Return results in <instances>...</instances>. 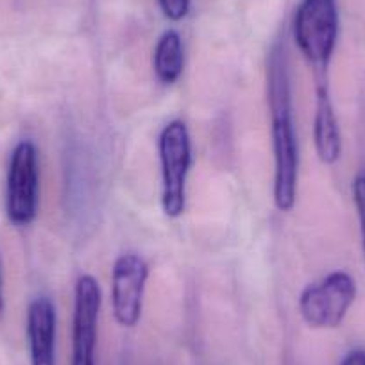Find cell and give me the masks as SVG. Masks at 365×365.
<instances>
[{
    "label": "cell",
    "instance_id": "6da1fadb",
    "mask_svg": "<svg viewBox=\"0 0 365 365\" xmlns=\"http://www.w3.org/2000/svg\"><path fill=\"white\" fill-rule=\"evenodd\" d=\"M267 99L274 150V205L289 213L296 206L299 149L292 118L289 59L283 45H274L267 61Z\"/></svg>",
    "mask_w": 365,
    "mask_h": 365
},
{
    "label": "cell",
    "instance_id": "7a4b0ae2",
    "mask_svg": "<svg viewBox=\"0 0 365 365\" xmlns=\"http://www.w3.org/2000/svg\"><path fill=\"white\" fill-rule=\"evenodd\" d=\"M294 40L314 70L315 79L328 77L329 63L339 40L336 0H301L294 16Z\"/></svg>",
    "mask_w": 365,
    "mask_h": 365
},
{
    "label": "cell",
    "instance_id": "3957f363",
    "mask_svg": "<svg viewBox=\"0 0 365 365\" xmlns=\"http://www.w3.org/2000/svg\"><path fill=\"white\" fill-rule=\"evenodd\" d=\"M161 208L168 219H178L187 208V179L192 167V140L187 124L172 120L161 129Z\"/></svg>",
    "mask_w": 365,
    "mask_h": 365
},
{
    "label": "cell",
    "instance_id": "277c9868",
    "mask_svg": "<svg viewBox=\"0 0 365 365\" xmlns=\"http://www.w3.org/2000/svg\"><path fill=\"white\" fill-rule=\"evenodd\" d=\"M356 299V282L346 270L329 272L301 292L299 314L314 329H335Z\"/></svg>",
    "mask_w": 365,
    "mask_h": 365
},
{
    "label": "cell",
    "instance_id": "5b68a950",
    "mask_svg": "<svg viewBox=\"0 0 365 365\" xmlns=\"http://www.w3.org/2000/svg\"><path fill=\"white\" fill-rule=\"evenodd\" d=\"M38 149L33 142L16 143L11 153L6 188V212L13 226L27 227L38 215Z\"/></svg>",
    "mask_w": 365,
    "mask_h": 365
},
{
    "label": "cell",
    "instance_id": "8992f818",
    "mask_svg": "<svg viewBox=\"0 0 365 365\" xmlns=\"http://www.w3.org/2000/svg\"><path fill=\"white\" fill-rule=\"evenodd\" d=\"M149 265L136 252L115 259L111 272V312L122 328H135L142 319Z\"/></svg>",
    "mask_w": 365,
    "mask_h": 365
},
{
    "label": "cell",
    "instance_id": "52a82bcc",
    "mask_svg": "<svg viewBox=\"0 0 365 365\" xmlns=\"http://www.w3.org/2000/svg\"><path fill=\"white\" fill-rule=\"evenodd\" d=\"M101 287L93 276L83 274L73 289V321H72V364L96 365L97 326L101 314Z\"/></svg>",
    "mask_w": 365,
    "mask_h": 365
},
{
    "label": "cell",
    "instance_id": "ba28073f",
    "mask_svg": "<svg viewBox=\"0 0 365 365\" xmlns=\"http://www.w3.org/2000/svg\"><path fill=\"white\" fill-rule=\"evenodd\" d=\"M27 342L31 365H56V307L47 296L27 307Z\"/></svg>",
    "mask_w": 365,
    "mask_h": 365
},
{
    "label": "cell",
    "instance_id": "9c48e42d",
    "mask_svg": "<svg viewBox=\"0 0 365 365\" xmlns=\"http://www.w3.org/2000/svg\"><path fill=\"white\" fill-rule=\"evenodd\" d=\"M315 117H314V143L319 160L324 165H335L342 154L339 120L329 97L328 77L315 79Z\"/></svg>",
    "mask_w": 365,
    "mask_h": 365
},
{
    "label": "cell",
    "instance_id": "30bf717a",
    "mask_svg": "<svg viewBox=\"0 0 365 365\" xmlns=\"http://www.w3.org/2000/svg\"><path fill=\"white\" fill-rule=\"evenodd\" d=\"M154 76L160 83L174 84L185 70V48L178 31H165L154 47Z\"/></svg>",
    "mask_w": 365,
    "mask_h": 365
},
{
    "label": "cell",
    "instance_id": "8fae6325",
    "mask_svg": "<svg viewBox=\"0 0 365 365\" xmlns=\"http://www.w3.org/2000/svg\"><path fill=\"white\" fill-rule=\"evenodd\" d=\"M353 201L356 206L358 222H360L361 247H364L365 258V174H358L353 181Z\"/></svg>",
    "mask_w": 365,
    "mask_h": 365
},
{
    "label": "cell",
    "instance_id": "7c38bea8",
    "mask_svg": "<svg viewBox=\"0 0 365 365\" xmlns=\"http://www.w3.org/2000/svg\"><path fill=\"white\" fill-rule=\"evenodd\" d=\"M163 15L172 22H179V20L187 19L188 11H190V0H158Z\"/></svg>",
    "mask_w": 365,
    "mask_h": 365
},
{
    "label": "cell",
    "instance_id": "4fadbf2b",
    "mask_svg": "<svg viewBox=\"0 0 365 365\" xmlns=\"http://www.w3.org/2000/svg\"><path fill=\"white\" fill-rule=\"evenodd\" d=\"M340 365H365V349H353L347 353Z\"/></svg>",
    "mask_w": 365,
    "mask_h": 365
},
{
    "label": "cell",
    "instance_id": "5bb4252c",
    "mask_svg": "<svg viewBox=\"0 0 365 365\" xmlns=\"http://www.w3.org/2000/svg\"><path fill=\"white\" fill-rule=\"evenodd\" d=\"M4 312V296H2V267H0V315Z\"/></svg>",
    "mask_w": 365,
    "mask_h": 365
}]
</instances>
